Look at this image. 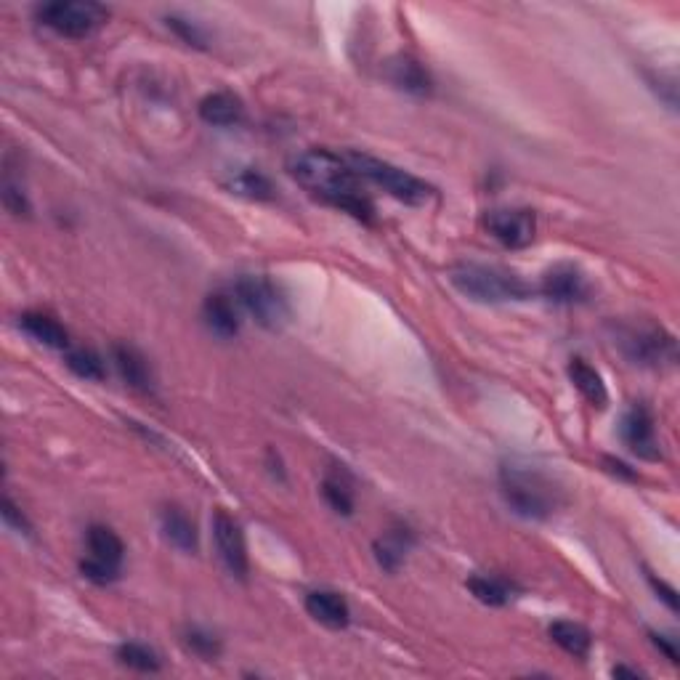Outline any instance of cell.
<instances>
[{
    "instance_id": "1",
    "label": "cell",
    "mask_w": 680,
    "mask_h": 680,
    "mask_svg": "<svg viewBox=\"0 0 680 680\" xmlns=\"http://www.w3.org/2000/svg\"><path fill=\"white\" fill-rule=\"evenodd\" d=\"M287 173L306 192L317 194L319 200L343 213H351L359 221H372L375 216L370 197L359 186L362 178L351 170L343 155H335L330 149H306L287 160Z\"/></svg>"
},
{
    "instance_id": "2",
    "label": "cell",
    "mask_w": 680,
    "mask_h": 680,
    "mask_svg": "<svg viewBox=\"0 0 680 680\" xmlns=\"http://www.w3.org/2000/svg\"><path fill=\"white\" fill-rule=\"evenodd\" d=\"M449 282L471 301L479 303H510L526 301L532 287L518 277L516 271L487 263H457L449 269Z\"/></svg>"
},
{
    "instance_id": "3",
    "label": "cell",
    "mask_w": 680,
    "mask_h": 680,
    "mask_svg": "<svg viewBox=\"0 0 680 680\" xmlns=\"http://www.w3.org/2000/svg\"><path fill=\"white\" fill-rule=\"evenodd\" d=\"M500 489H503L505 503L524 518L542 521L553 516V510L558 508V489L540 471H532L526 465H503Z\"/></svg>"
},
{
    "instance_id": "4",
    "label": "cell",
    "mask_w": 680,
    "mask_h": 680,
    "mask_svg": "<svg viewBox=\"0 0 680 680\" xmlns=\"http://www.w3.org/2000/svg\"><path fill=\"white\" fill-rule=\"evenodd\" d=\"M343 157H346V163L351 165L356 176L380 186V189H386L394 200L407 202V205H425L433 197L431 184H425L423 178L412 176L407 170L396 168V165L386 163L380 157H372L367 152H346Z\"/></svg>"
},
{
    "instance_id": "5",
    "label": "cell",
    "mask_w": 680,
    "mask_h": 680,
    "mask_svg": "<svg viewBox=\"0 0 680 680\" xmlns=\"http://www.w3.org/2000/svg\"><path fill=\"white\" fill-rule=\"evenodd\" d=\"M109 19V8L93 0H56L38 8V22L62 38H88Z\"/></svg>"
},
{
    "instance_id": "6",
    "label": "cell",
    "mask_w": 680,
    "mask_h": 680,
    "mask_svg": "<svg viewBox=\"0 0 680 680\" xmlns=\"http://www.w3.org/2000/svg\"><path fill=\"white\" fill-rule=\"evenodd\" d=\"M234 301L248 311L250 317L266 330H279L290 319V306H287L285 293L279 290L271 279L261 274H248L237 279L234 285Z\"/></svg>"
},
{
    "instance_id": "7",
    "label": "cell",
    "mask_w": 680,
    "mask_h": 680,
    "mask_svg": "<svg viewBox=\"0 0 680 680\" xmlns=\"http://www.w3.org/2000/svg\"><path fill=\"white\" fill-rule=\"evenodd\" d=\"M617 346L630 362L641 367H662V364H675L678 359L673 335L654 325L622 327L617 333Z\"/></svg>"
},
{
    "instance_id": "8",
    "label": "cell",
    "mask_w": 680,
    "mask_h": 680,
    "mask_svg": "<svg viewBox=\"0 0 680 680\" xmlns=\"http://www.w3.org/2000/svg\"><path fill=\"white\" fill-rule=\"evenodd\" d=\"M85 542H88V553H91L80 564V572H83L85 580L96 582V585L115 582L120 577V566H123L125 558L123 540L109 526L93 524L88 534H85Z\"/></svg>"
},
{
    "instance_id": "9",
    "label": "cell",
    "mask_w": 680,
    "mask_h": 680,
    "mask_svg": "<svg viewBox=\"0 0 680 680\" xmlns=\"http://www.w3.org/2000/svg\"><path fill=\"white\" fill-rule=\"evenodd\" d=\"M484 229L495 237L503 248L521 250L532 245L534 232H537V218L532 210L526 208H495L487 210L484 216Z\"/></svg>"
},
{
    "instance_id": "10",
    "label": "cell",
    "mask_w": 680,
    "mask_h": 680,
    "mask_svg": "<svg viewBox=\"0 0 680 680\" xmlns=\"http://www.w3.org/2000/svg\"><path fill=\"white\" fill-rule=\"evenodd\" d=\"M213 540H216L218 556L229 569V574L237 580H245L250 569L248 545H245L242 526L226 510H216V516H213Z\"/></svg>"
},
{
    "instance_id": "11",
    "label": "cell",
    "mask_w": 680,
    "mask_h": 680,
    "mask_svg": "<svg viewBox=\"0 0 680 680\" xmlns=\"http://www.w3.org/2000/svg\"><path fill=\"white\" fill-rule=\"evenodd\" d=\"M619 433H622V441L625 447L638 455L641 460H659L662 457V449H659L657 439V425L651 412L643 407V404H635L625 412L622 425H619Z\"/></svg>"
},
{
    "instance_id": "12",
    "label": "cell",
    "mask_w": 680,
    "mask_h": 680,
    "mask_svg": "<svg viewBox=\"0 0 680 680\" xmlns=\"http://www.w3.org/2000/svg\"><path fill=\"white\" fill-rule=\"evenodd\" d=\"M542 295L553 303H577L588 298V279L572 263H558L542 277Z\"/></svg>"
},
{
    "instance_id": "13",
    "label": "cell",
    "mask_w": 680,
    "mask_h": 680,
    "mask_svg": "<svg viewBox=\"0 0 680 680\" xmlns=\"http://www.w3.org/2000/svg\"><path fill=\"white\" fill-rule=\"evenodd\" d=\"M112 362H115L120 378H123L128 386L141 391V394L155 391V375H152V367H149L147 356L141 354L139 348L115 346L112 348Z\"/></svg>"
},
{
    "instance_id": "14",
    "label": "cell",
    "mask_w": 680,
    "mask_h": 680,
    "mask_svg": "<svg viewBox=\"0 0 680 680\" xmlns=\"http://www.w3.org/2000/svg\"><path fill=\"white\" fill-rule=\"evenodd\" d=\"M306 611L314 617L319 625L330 627V630H343L351 622V609L348 601L335 590H314L306 595Z\"/></svg>"
},
{
    "instance_id": "15",
    "label": "cell",
    "mask_w": 680,
    "mask_h": 680,
    "mask_svg": "<svg viewBox=\"0 0 680 680\" xmlns=\"http://www.w3.org/2000/svg\"><path fill=\"white\" fill-rule=\"evenodd\" d=\"M388 80L404 93H412V96H428L433 91L431 72L425 70L423 64L412 56H396L386 64Z\"/></svg>"
},
{
    "instance_id": "16",
    "label": "cell",
    "mask_w": 680,
    "mask_h": 680,
    "mask_svg": "<svg viewBox=\"0 0 680 680\" xmlns=\"http://www.w3.org/2000/svg\"><path fill=\"white\" fill-rule=\"evenodd\" d=\"M202 319L210 333L218 338H234L240 333V314H237V301H232L229 295L216 293L208 295L202 303Z\"/></svg>"
},
{
    "instance_id": "17",
    "label": "cell",
    "mask_w": 680,
    "mask_h": 680,
    "mask_svg": "<svg viewBox=\"0 0 680 680\" xmlns=\"http://www.w3.org/2000/svg\"><path fill=\"white\" fill-rule=\"evenodd\" d=\"M200 117L208 125H216V128H232V125L242 123L245 107H242V101L234 93L216 91L208 93L200 101Z\"/></svg>"
},
{
    "instance_id": "18",
    "label": "cell",
    "mask_w": 680,
    "mask_h": 680,
    "mask_svg": "<svg viewBox=\"0 0 680 680\" xmlns=\"http://www.w3.org/2000/svg\"><path fill=\"white\" fill-rule=\"evenodd\" d=\"M19 325L30 338H35L38 343L48 348H67L70 346V333L64 330V325H59L54 317L48 314H40V311H27L19 317Z\"/></svg>"
},
{
    "instance_id": "19",
    "label": "cell",
    "mask_w": 680,
    "mask_h": 680,
    "mask_svg": "<svg viewBox=\"0 0 680 680\" xmlns=\"http://www.w3.org/2000/svg\"><path fill=\"white\" fill-rule=\"evenodd\" d=\"M160 526H163L165 540L178 548L181 553H194L197 550V526L192 524V518L186 516L184 510L165 508L160 516Z\"/></svg>"
},
{
    "instance_id": "20",
    "label": "cell",
    "mask_w": 680,
    "mask_h": 680,
    "mask_svg": "<svg viewBox=\"0 0 680 680\" xmlns=\"http://www.w3.org/2000/svg\"><path fill=\"white\" fill-rule=\"evenodd\" d=\"M569 378H572L574 388H577L593 407H598V410L606 407V402H609L606 383H603L601 372L593 370L585 359H572V364H569Z\"/></svg>"
},
{
    "instance_id": "21",
    "label": "cell",
    "mask_w": 680,
    "mask_h": 680,
    "mask_svg": "<svg viewBox=\"0 0 680 680\" xmlns=\"http://www.w3.org/2000/svg\"><path fill=\"white\" fill-rule=\"evenodd\" d=\"M550 638L556 646L569 654L574 659H585L588 657L590 646H593V638H590L588 627H582L580 622H569V619H558L553 625L548 627Z\"/></svg>"
},
{
    "instance_id": "22",
    "label": "cell",
    "mask_w": 680,
    "mask_h": 680,
    "mask_svg": "<svg viewBox=\"0 0 680 680\" xmlns=\"http://www.w3.org/2000/svg\"><path fill=\"white\" fill-rule=\"evenodd\" d=\"M226 189L232 194H237V197H245V200L266 202L274 197V186H271V181L263 176L261 170L255 168L234 170L232 176H229V181H226Z\"/></svg>"
},
{
    "instance_id": "23",
    "label": "cell",
    "mask_w": 680,
    "mask_h": 680,
    "mask_svg": "<svg viewBox=\"0 0 680 680\" xmlns=\"http://www.w3.org/2000/svg\"><path fill=\"white\" fill-rule=\"evenodd\" d=\"M468 590L476 595V601L487 603V606H505L513 598L516 588L503 577H492V574H476L468 580Z\"/></svg>"
},
{
    "instance_id": "24",
    "label": "cell",
    "mask_w": 680,
    "mask_h": 680,
    "mask_svg": "<svg viewBox=\"0 0 680 680\" xmlns=\"http://www.w3.org/2000/svg\"><path fill=\"white\" fill-rule=\"evenodd\" d=\"M410 534H407V529H399V532H391L386 534V537H380L378 542H375V558H378V564L386 569V572H396L399 566L404 564V556H407V550H410Z\"/></svg>"
},
{
    "instance_id": "25",
    "label": "cell",
    "mask_w": 680,
    "mask_h": 680,
    "mask_svg": "<svg viewBox=\"0 0 680 680\" xmlns=\"http://www.w3.org/2000/svg\"><path fill=\"white\" fill-rule=\"evenodd\" d=\"M67 367H70L78 378L83 380H104L107 378V367L101 362V356L91 348H70L67 351Z\"/></svg>"
},
{
    "instance_id": "26",
    "label": "cell",
    "mask_w": 680,
    "mask_h": 680,
    "mask_svg": "<svg viewBox=\"0 0 680 680\" xmlns=\"http://www.w3.org/2000/svg\"><path fill=\"white\" fill-rule=\"evenodd\" d=\"M117 659H120V665L139 670V673H157L160 670V657L141 643H123L117 649Z\"/></svg>"
},
{
    "instance_id": "27",
    "label": "cell",
    "mask_w": 680,
    "mask_h": 680,
    "mask_svg": "<svg viewBox=\"0 0 680 680\" xmlns=\"http://www.w3.org/2000/svg\"><path fill=\"white\" fill-rule=\"evenodd\" d=\"M322 495H325L327 505L340 513V516H351L354 513V495L348 489L346 481L335 479V476H327L325 487H322Z\"/></svg>"
},
{
    "instance_id": "28",
    "label": "cell",
    "mask_w": 680,
    "mask_h": 680,
    "mask_svg": "<svg viewBox=\"0 0 680 680\" xmlns=\"http://www.w3.org/2000/svg\"><path fill=\"white\" fill-rule=\"evenodd\" d=\"M184 643L192 649V654H197V657L202 659H216L218 654H221V643H218L216 635L205 633V630H197V627H192L189 633H186Z\"/></svg>"
},
{
    "instance_id": "29",
    "label": "cell",
    "mask_w": 680,
    "mask_h": 680,
    "mask_svg": "<svg viewBox=\"0 0 680 680\" xmlns=\"http://www.w3.org/2000/svg\"><path fill=\"white\" fill-rule=\"evenodd\" d=\"M168 27L176 32L178 38L184 40V43H189V46L205 48V32H202L194 22H189V19H181V16H168Z\"/></svg>"
},
{
    "instance_id": "30",
    "label": "cell",
    "mask_w": 680,
    "mask_h": 680,
    "mask_svg": "<svg viewBox=\"0 0 680 680\" xmlns=\"http://www.w3.org/2000/svg\"><path fill=\"white\" fill-rule=\"evenodd\" d=\"M3 205H6L14 216H30V202H27L22 189L11 184V181H6V186H3Z\"/></svg>"
},
{
    "instance_id": "31",
    "label": "cell",
    "mask_w": 680,
    "mask_h": 680,
    "mask_svg": "<svg viewBox=\"0 0 680 680\" xmlns=\"http://www.w3.org/2000/svg\"><path fill=\"white\" fill-rule=\"evenodd\" d=\"M3 518H6V524L14 526L19 534H32V526H30V521H27V516H24L22 510L16 508L14 500H11L8 495L3 497Z\"/></svg>"
},
{
    "instance_id": "32",
    "label": "cell",
    "mask_w": 680,
    "mask_h": 680,
    "mask_svg": "<svg viewBox=\"0 0 680 680\" xmlns=\"http://www.w3.org/2000/svg\"><path fill=\"white\" fill-rule=\"evenodd\" d=\"M649 582H651V588L657 590V593L662 595V598H665V603H667V606H670V609H673V611L678 609V593H675V590L670 588V585H665V582H662V580H657L654 574H649Z\"/></svg>"
},
{
    "instance_id": "33",
    "label": "cell",
    "mask_w": 680,
    "mask_h": 680,
    "mask_svg": "<svg viewBox=\"0 0 680 680\" xmlns=\"http://www.w3.org/2000/svg\"><path fill=\"white\" fill-rule=\"evenodd\" d=\"M651 638H654V643H657V649L665 651L670 662H678V649H675V643L667 641V635H657V633H654V635H651Z\"/></svg>"
},
{
    "instance_id": "34",
    "label": "cell",
    "mask_w": 680,
    "mask_h": 680,
    "mask_svg": "<svg viewBox=\"0 0 680 680\" xmlns=\"http://www.w3.org/2000/svg\"><path fill=\"white\" fill-rule=\"evenodd\" d=\"M606 465H609L611 473H619V476H625V479H635V473L627 471V465L619 463V460H611V457H606Z\"/></svg>"
},
{
    "instance_id": "35",
    "label": "cell",
    "mask_w": 680,
    "mask_h": 680,
    "mask_svg": "<svg viewBox=\"0 0 680 680\" xmlns=\"http://www.w3.org/2000/svg\"><path fill=\"white\" fill-rule=\"evenodd\" d=\"M614 675H630V678H641L638 670H630V667H614Z\"/></svg>"
}]
</instances>
